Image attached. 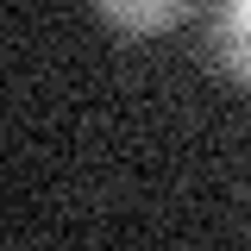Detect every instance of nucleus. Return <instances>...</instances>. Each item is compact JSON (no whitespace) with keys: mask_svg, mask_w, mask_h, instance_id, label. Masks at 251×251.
I'll return each mask as SVG.
<instances>
[{"mask_svg":"<svg viewBox=\"0 0 251 251\" xmlns=\"http://www.w3.org/2000/svg\"><path fill=\"white\" fill-rule=\"evenodd\" d=\"M188 6L195 0H94V13L120 31H163V25H176Z\"/></svg>","mask_w":251,"mask_h":251,"instance_id":"f03ea898","label":"nucleus"},{"mask_svg":"<svg viewBox=\"0 0 251 251\" xmlns=\"http://www.w3.org/2000/svg\"><path fill=\"white\" fill-rule=\"evenodd\" d=\"M207 38H214V57L226 63V75H239L251 88V0H214Z\"/></svg>","mask_w":251,"mask_h":251,"instance_id":"f257e3e1","label":"nucleus"}]
</instances>
